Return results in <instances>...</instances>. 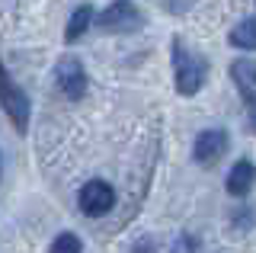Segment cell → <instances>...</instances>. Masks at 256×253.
Here are the masks:
<instances>
[{
	"mask_svg": "<svg viewBox=\"0 0 256 253\" xmlns=\"http://www.w3.org/2000/svg\"><path fill=\"white\" fill-rule=\"evenodd\" d=\"M54 77H58V86L68 100H80L86 93V70L77 58H61L54 68Z\"/></svg>",
	"mask_w": 256,
	"mask_h": 253,
	"instance_id": "5",
	"label": "cell"
},
{
	"mask_svg": "<svg viewBox=\"0 0 256 253\" xmlns=\"http://www.w3.org/2000/svg\"><path fill=\"white\" fill-rule=\"evenodd\" d=\"M224 151H228V135H224L221 128L202 132V135L196 138V144H192V157H196V164H202V167H214Z\"/></svg>",
	"mask_w": 256,
	"mask_h": 253,
	"instance_id": "6",
	"label": "cell"
},
{
	"mask_svg": "<svg viewBox=\"0 0 256 253\" xmlns=\"http://www.w3.org/2000/svg\"><path fill=\"white\" fill-rule=\"evenodd\" d=\"M230 45L244 52H256V20H244L230 29Z\"/></svg>",
	"mask_w": 256,
	"mask_h": 253,
	"instance_id": "10",
	"label": "cell"
},
{
	"mask_svg": "<svg viewBox=\"0 0 256 253\" xmlns=\"http://www.w3.org/2000/svg\"><path fill=\"white\" fill-rule=\"evenodd\" d=\"M96 26L102 32H134V29L144 26V13L128 0H118V4L106 6V10L96 16Z\"/></svg>",
	"mask_w": 256,
	"mask_h": 253,
	"instance_id": "3",
	"label": "cell"
},
{
	"mask_svg": "<svg viewBox=\"0 0 256 253\" xmlns=\"http://www.w3.org/2000/svg\"><path fill=\"white\" fill-rule=\"evenodd\" d=\"M173 70H176V93L196 96L208 77V61L202 54L189 52L180 38H173Z\"/></svg>",
	"mask_w": 256,
	"mask_h": 253,
	"instance_id": "1",
	"label": "cell"
},
{
	"mask_svg": "<svg viewBox=\"0 0 256 253\" xmlns=\"http://www.w3.org/2000/svg\"><path fill=\"white\" fill-rule=\"evenodd\" d=\"M230 77H234L240 96H244V102L250 106V102H256V61L250 58H237L234 64H230Z\"/></svg>",
	"mask_w": 256,
	"mask_h": 253,
	"instance_id": "7",
	"label": "cell"
},
{
	"mask_svg": "<svg viewBox=\"0 0 256 253\" xmlns=\"http://www.w3.org/2000/svg\"><path fill=\"white\" fill-rule=\"evenodd\" d=\"M250 125H253V132H256V102H250Z\"/></svg>",
	"mask_w": 256,
	"mask_h": 253,
	"instance_id": "13",
	"label": "cell"
},
{
	"mask_svg": "<svg viewBox=\"0 0 256 253\" xmlns=\"http://www.w3.org/2000/svg\"><path fill=\"white\" fill-rule=\"evenodd\" d=\"M116 205V192H112L109 183H102V180H90L84 189H80V212L90 218H100L106 215V212Z\"/></svg>",
	"mask_w": 256,
	"mask_h": 253,
	"instance_id": "4",
	"label": "cell"
},
{
	"mask_svg": "<svg viewBox=\"0 0 256 253\" xmlns=\"http://www.w3.org/2000/svg\"><path fill=\"white\" fill-rule=\"evenodd\" d=\"M173 253H192V240H186V244H176V250Z\"/></svg>",
	"mask_w": 256,
	"mask_h": 253,
	"instance_id": "12",
	"label": "cell"
},
{
	"mask_svg": "<svg viewBox=\"0 0 256 253\" xmlns=\"http://www.w3.org/2000/svg\"><path fill=\"white\" fill-rule=\"evenodd\" d=\"M90 22H93V6L90 4H80L74 13H70V20H68V29H64V42H77L80 36L90 29Z\"/></svg>",
	"mask_w": 256,
	"mask_h": 253,
	"instance_id": "9",
	"label": "cell"
},
{
	"mask_svg": "<svg viewBox=\"0 0 256 253\" xmlns=\"http://www.w3.org/2000/svg\"><path fill=\"white\" fill-rule=\"evenodd\" d=\"M0 106H4L6 116H10V122H13L16 132H26L29 128V112H32L29 96L13 84V77L4 70V64H0Z\"/></svg>",
	"mask_w": 256,
	"mask_h": 253,
	"instance_id": "2",
	"label": "cell"
},
{
	"mask_svg": "<svg viewBox=\"0 0 256 253\" xmlns=\"http://www.w3.org/2000/svg\"><path fill=\"white\" fill-rule=\"evenodd\" d=\"M48 253H80V240H77V234H58Z\"/></svg>",
	"mask_w": 256,
	"mask_h": 253,
	"instance_id": "11",
	"label": "cell"
},
{
	"mask_svg": "<svg viewBox=\"0 0 256 253\" xmlns=\"http://www.w3.org/2000/svg\"><path fill=\"white\" fill-rule=\"evenodd\" d=\"M256 183V167L250 160H237L228 173V192L230 196H246Z\"/></svg>",
	"mask_w": 256,
	"mask_h": 253,
	"instance_id": "8",
	"label": "cell"
}]
</instances>
